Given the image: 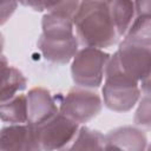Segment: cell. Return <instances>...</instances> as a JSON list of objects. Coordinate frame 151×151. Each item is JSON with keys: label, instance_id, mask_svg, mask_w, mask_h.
<instances>
[{"label": "cell", "instance_id": "obj_1", "mask_svg": "<svg viewBox=\"0 0 151 151\" xmlns=\"http://www.w3.org/2000/svg\"><path fill=\"white\" fill-rule=\"evenodd\" d=\"M74 32L83 47L107 48L120 41L106 0H81L73 18Z\"/></svg>", "mask_w": 151, "mask_h": 151}, {"label": "cell", "instance_id": "obj_2", "mask_svg": "<svg viewBox=\"0 0 151 151\" xmlns=\"http://www.w3.org/2000/svg\"><path fill=\"white\" fill-rule=\"evenodd\" d=\"M41 29L37 47L44 59L55 65H66L72 61L80 46L74 32L73 18L58 13H45Z\"/></svg>", "mask_w": 151, "mask_h": 151}, {"label": "cell", "instance_id": "obj_3", "mask_svg": "<svg viewBox=\"0 0 151 151\" xmlns=\"http://www.w3.org/2000/svg\"><path fill=\"white\" fill-rule=\"evenodd\" d=\"M101 94L104 105L114 112L131 111L143 94L139 83L123 72L114 53L111 55L105 70Z\"/></svg>", "mask_w": 151, "mask_h": 151}, {"label": "cell", "instance_id": "obj_4", "mask_svg": "<svg viewBox=\"0 0 151 151\" xmlns=\"http://www.w3.org/2000/svg\"><path fill=\"white\" fill-rule=\"evenodd\" d=\"M111 54L101 48L81 47L71 61V76L77 86L97 88L103 85Z\"/></svg>", "mask_w": 151, "mask_h": 151}, {"label": "cell", "instance_id": "obj_5", "mask_svg": "<svg viewBox=\"0 0 151 151\" xmlns=\"http://www.w3.org/2000/svg\"><path fill=\"white\" fill-rule=\"evenodd\" d=\"M103 98L92 88L74 86L65 96H60L61 113L83 125L97 117L103 109Z\"/></svg>", "mask_w": 151, "mask_h": 151}, {"label": "cell", "instance_id": "obj_6", "mask_svg": "<svg viewBox=\"0 0 151 151\" xmlns=\"http://www.w3.org/2000/svg\"><path fill=\"white\" fill-rule=\"evenodd\" d=\"M80 124L59 112L47 122L34 126L37 142L40 150H65L70 149Z\"/></svg>", "mask_w": 151, "mask_h": 151}, {"label": "cell", "instance_id": "obj_7", "mask_svg": "<svg viewBox=\"0 0 151 151\" xmlns=\"http://www.w3.org/2000/svg\"><path fill=\"white\" fill-rule=\"evenodd\" d=\"M114 54L123 72L139 84L151 74V46L123 39Z\"/></svg>", "mask_w": 151, "mask_h": 151}, {"label": "cell", "instance_id": "obj_8", "mask_svg": "<svg viewBox=\"0 0 151 151\" xmlns=\"http://www.w3.org/2000/svg\"><path fill=\"white\" fill-rule=\"evenodd\" d=\"M60 96L52 94L44 87H33L27 93V106H28V124L38 126L57 113L59 110Z\"/></svg>", "mask_w": 151, "mask_h": 151}, {"label": "cell", "instance_id": "obj_9", "mask_svg": "<svg viewBox=\"0 0 151 151\" xmlns=\"http://www.w3.org/2000/svg\"><path fill=\"white\" fill-rule=\"evenodd\" d=\"M0 150L1 151H37L40 150L35 137L34 126L24 124H5L0 132Z\"/></svg>", "mask_w": 151, "mask_h": 151}, {"label": "cell", "instance_id": "obj_10", "mask_svg": "<svg viewBox=\"0 0 151 151\" xmlns=\"http://www.w3.org/2000/svg\"><path fill=\"white\" fill-rule=\"evenodd\" d=\"M105 149L144 150L147 149V138L143 129L136 126H120L105 134Z\"/></svg>", "mask_w": 151, "mask_h": 151}, {"label": "cell", "instance_id": "obj_11", "mask_svg": "<svg viewBox=\"0 0 151 151\" xmlns=\"http://www.w3.org/2000/svg\"><path fill=\"white\" fill-rule=\"evenodd\" d=\"M1 101L13 98L27 87V79L14 66H11L5 55L1 57Z\"/></svg>", "mask_w": 151, "mask_h": 151}, {"label": "cell", "instance_id": "obj_12", "mask_svg": "<svg viewBox=\"0 0 151 151\" xmlns=\"http://www.w3.org/2000/svg\"><path fill=\"white\" fill-rule=\"evenodd\" d=\"M0 117L5 124H24L28 123L27 94L19 93L11 99L1 101Z\"/></svg>", "mask_w": 151, "mask_h": 151}, {"label": "cell", "instance_id": "obj_13", "mask_svg": "<svg viewBox=\"0 0 151 151\" xmlns=\"http://www.w3.org/2000/svg\"><path fill=\"white\" fill-rule=\"evenodd\" d=\"M110 13L114 21L118 34L123 39L136 18V6L133 0H106Z\"/></svg>", "mask_w": 151, "mask_h": 151}, {"label": "cell", "instance_id": "obj_14", "mask_svg": "<svg viewBox=\"0 0 151 151\" xmlns=\"http://www.w3.org/2000/svg\"><path fill=\"white\" fill-rule=\"evenodd\" d=\"M81 0H19L25 7L41 13H58L74 18Z\"/></svg>", "mask_w": 151, "mask_h": 151}, {"label": "cell", "instance_id": "obj_15", "mask_svg": "<svg viewBox=\"0 0 151 151\" xmlns=\"http://www.w3.org/2000/svg\"><path fill=\"white\" fill-rule=\"evenodd\" d=\"M71 150H103L105 149V134L100 131L92 130L87 126L80 125L78 133L76 134Z\"/></svg>", "mask_w": 151, "mask_h": 151}, {"label": "cell", "instance_id": "obj_16", "mask_svg": "<svg viewBox=\"0 0 151 151\" xmlns=\"http://www.w3.org/2000/svg\"><path fill=\"white\" fill-rule=\"evenodd\" d=\"M123 39L151 46V14H137Z\"/></svg>", "mask_w": 151, "mask_h": 151}, {"label": "cell", "instance_id": "obj_17", "mask_svg": "<svg viewBox=\"0 0 151 151\" xmlns=\"http://www.w3.org/2000/svg\"><path fill=\"white\" fill-rule=\"evenodd\" d=\"M134 125L143 130H151V94H142L133 117Z\"/></svg>", "mask_w": 151, "mask_h": 151}, {"label": "cell", "instance_id": "obj_18", "mask_svg": "<svg viewBox=\"0 0 151 151\" xmlns=\"http://www.w3.org/2000/svg\"><path fill=\"white\" fill-rule=\"evenodd\" d=\"M19 5V0H1V25L12 17Z\"/></svg>", "mask_w": 151, "mask_h": 151}, {"label": "cell", "instance_id": "obj_19", "mask_svg": "<svg viewBox=\"0 0 151 151\" xmlns=\"http://www.w3.org/2000/svg\"><path fill=\"white\" fill-rule=\"evenodd\" d=\"M136 14H151V0H133Z\"/></svg>", "mask_w": 151, "mask_h": 151}, {"label": "cell", "instance_id": "obj_20", "mask_svg": "<svg viewBox=\"0 0 151 151\" xmlns=\"http://www.w3.org/2000/svg\"><path fill=\"white\" fill-rule=\"evenodd\" d=\"M139 86H140V90H142L143 94H151V74L145 80H143L139 84Z\"/></svg>", "mask_w": 151, "mask_h": 151}, {"label": "cell", "instance_id": "obj_21", "mask_svg": "<svg viewBox=\"0 0 151 151\" xmlns=\"http://www.w3.org/2000/svg\"><path fill=\"white\" fill-rule=\"evenodd\" d=\"M147 149H150V150H151V144H150V145H147Z\"/></svg>", "mask_w": 151, "mask_h": 151}]
</instances>
